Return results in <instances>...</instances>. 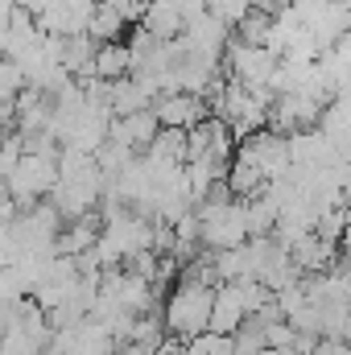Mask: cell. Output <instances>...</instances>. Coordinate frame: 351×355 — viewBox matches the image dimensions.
Returning <instances> with one entry per match:
<instances>
[{"label":"cell","instance_id":"cell-3","mask_svg":"<svg viewBox=\"0 0 351 355\" xmlns=\"http://www.w3.org/2000/svg\"><path fill=\"white\" fill-rule=\"evenodd\" d=\"M153 116L162 128H178V132H190L194 124L207 120V103L198 95H186V91H170L153 103Z\"/></svg>","mask_w":351,"mask_h":355},{"label":"cell","instance_id":"cell-1","mask_svg":"<svg viewBox=\"0 0 351 355\" xmlns=\"http://www.w3.org/2000/svg\"><path fill=\"white\" fill-rule=\"evenodd\" d=\"M211 306H215V289L190 268L182 281L174 285L170 302H166V331L174 339H198L211 331Z\"/></svg>","mask_w":351,"mask_h":355},{"label":"cell","instance_id":"cell-2","mask_svg":"<svg viewBox=\"0 0 351 355\" xmlns=\"http://www.w3.org/2000/svg\"><path fill=\"white\" fill-rule=\"evenodd\" d=\"M4 186H8V194H12L17 202H29V207H33V198L54 194V186H58V162H54V153H50V149L25 153L21 166L12 170V178H8Z\"/></svg>","mask_w":351,"mask_h":355},{"label":"cell","instance_id":"cell-5","mask_svg":"<svg viewBox=\"0 0 351 355\" xmlns=\"http://www.w3.org/2000/svg\"><path fill=\"white\" fill-rule=\"evenodd\" d=\"M120 25H124L120 12H112L108 4H95V8H91V21H87V37L91 42H112V37L120 33Z\"/></svg>","mask_w":351,"mask_h":355},{"label":"cell","instance_id":"cell-7","mask_svg":"<svg viewBox=\"0 0 351 355\" xmlns=\"http://www.w3.org/2000/svg\"><path fill=\"white\" fill-rule=\"evenodd\" d=\"M182 355H236V343H232V335H215V331H207V335L182 343Z\"/></svg>","mask_w":351,"mask_h":355},{"label":"cell","instance_id":"cell-6","mask_svg":"<svg viewBox=\"0 0 351 355\" xmlns=\"http://www.w3.org/2000/svg\"><path fill=\"white\" fill-rule=\"evenodd\" d=\"M252 8H257L252 0H207V12H211L219 25H228V29H236Z\"/></svg>","mask_w":351,"mask_h":355},{"label":"cell","instance_id":"cell-4","mask_svg":"<svg viewBox=\"0 0 351 355\" xmlns=\"http://www.w3.org/2000/svg\"><path fill=\"white\" fill-rule=\"evenodd\" d=\"M91 75L99 83H120L132 75V50L120 46V42H108V46H95V62H91Z\"/></svg>","mask_w":351,"mask_h":355},{"label":"cell","instance_id":"cell-8","mask_svg":"<svg viewBox=\"0 0 351 355\" xmlns=\"http://www.w3.org/2000/svg\"><path fill=\"white\" fill-rule=\"evenodd\" d=\"M0 62H4V50H0Z\"/></svg>","mask_w":351,"mask_h":355}]
</instances>
